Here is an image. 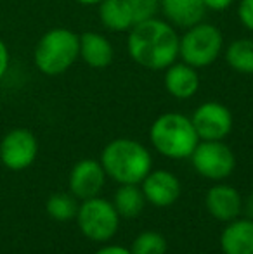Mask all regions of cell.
Returning a JSON list of instances; mask_svg holds the SVG:
<instances>
[{"label":"cell","instance_id":"cell-1","mask_svg":"<svg viewBox=\"0 0 253 254\" xmlns=\"http://www.w3.org/2000/svg\"><path fill=\"white\" fill-rule=\"evenodd\" d=\"M179 38L169 21L151 17L128 30L127 51L139 66L149 71H165L179 59Z\"/></svg>","mask_w":253,"mask_h":254},{"label":"cell","instance_id":"cell-2","mask_svg":"<svg viewBox=\"0 0 253 254\" xmlns=\"http://www.w3.org/2000/svg\"><path fill=\"white\" fill-rule=\"evenodd\" d=\"M99 161L106 175L120 185H139L153 170L151 152L134 138H115L108 142L102 149Z\"/></svg>","mask_w":253,"mask_h":254},{"label":"cell","instance_id":"cell-3","mask_svg":"<svg viewBox=\"0 0 253 254\" xmlns=\"http://www.w3.org/2000/svg\"><path fill=\"white\" fill-rule=\"evenodd\" d=\"M153 147L169 159H187L199 142L191 118L182 113H163L149 128Z\"/></svg>","mask_w":253,"mask_h":254},{"label":"cell","instance_id":"cell-4","mask_svg":"<svg viewBox=\"0 0 253 254\" xmlns=\"http://www.w3.org/2000/svg\"><path fill=\"white\" fill-rule=\"evenodd\" d=\"M80 35L68 28H52L38 38L33 51V63L45 76L64 74L78 59Z\"/></svg>","mask_w":253,"mask_h":254},{"label":"cell","instance_id":"cell-5","mask_svg":"<svg viewBox=\"0 0 253 254\" xmlns=\"http://www.w3.org/2000/svg\"><path fill=\"white\" fill-rule=\"evenodd\" d=\"M224 49L222 31L210 23H198L186 28V33L179 38V57L182 63L196 67H206L220 57Z\"/></svg>","mask_w":253,"mask_h":254},{"label":"cell","instance_id":"cell-6","mask_svg":"<svg viewBox=\"0 0 253 254\" xmlns=\"http://www.w3.org/2000/svg\"><path fill=\"white\" fill-rule=\"evenodd\" d=\"M77 223L80 232L92 242H108L116 235L120 227V214L108 199L99 195L85 199L78 204Z\"/></svg>","mask_w":253,"mask_h":254},{"label":"cell","instance_id":"cell-7","mask_svg":"<svg viewBox=\"0 0 253 254\" xmlns=\"http://www.w3.org/2000/svg\"><path fill=\"white\" fill-rule=\"evenodd\" d=\"M189 159L196 173L212 182L226 180L236 168V156L224 140H199Z\"/></svg>","mask_w":253,"mask_h":254},{"label":"cell","instance_id":"cell-8","mask_svg":"<svg viewBox=\"0 0 253 254\" xmlns=\"http://www.w3.org/2000/svg\"><path fill=\"white\" fill-rule=\"evenodd\" d=\"M38 140L28 128H12L0 140V161L12 171H23L35 163Z\"/></svg>","mask_w":253,"mask_h":254},{"label":"cell","instance_id":"cell-9","mask_svg":"<svg viewBox=\"0 0 253 254\" xmlns=\"http://www.w3.org/2000/svg\"><path fill=\"white\" fill-rule=\"evenodd\" d=\"M192 127L199 140H224L233 130V113L227 106L215 101L203 102L191 116Z\"/></svg>","mask_w":253,"mask_h":254},{"label":"cell","instance_id":"cell-10","mask_svg":"<svg viewBox=\"0 0 253 254\" xmlns=\"http://www.w3.org/2000/svg\"><path fill=\"white\" fill-rule=\"evenodd\" d=\"M106 175L104 168H102L101 161L95 159H82L71 168L70 178H68V185H70V192L80 201L90 199L99 195L106 184Z\"/></svg>","mask_w":253,"mask_h":254},{"label":"cell","instance_id":"cell-11","mask_svg":"<svg viewBox=\"0 0 253 254\" xmlns=\"http://www.w3.org/2000/svg\"><path fill=\"white\" fill-rule=\"evenodd\" d=\"M146 202L156 207H169L180 197V180L169 170H151L141 182Z\"/></svg>","mask_w":253,"mask_h":254},{"label":"cell","instance_id":"cell-12","mask_svg":"<svg viewBox=\"0 0 253 254\" xmlns=\"http://www.w3.org/2000/svg\"><path fill=\"white\" fill-rule=\"evenodd\" d=\"M205 206L210 216L224 221V223H229V221L240 218L241 211H243V197L233 185L217 184L206 192Z\"/></svg>","mask_w":253,"mask_h":254},{"label":"cell","instance_id":"cell-13","mask_svg":"<svg viewBox=\"0 0 253 254\" xmlns=\"http://www.w3.org/2000/svg\"><path fill=\"white\" fill-rule=\"evenodd\" d=\"M165 90L177 101H187L199 90V74L196 67L186 63H173L165 69Z\"/></svg>","mask_w":253,"mask_h":254},{"label":"cell","instance_id":"cell-14","mask_svg":"<svg viewBox=\"0 0 253 254\" xmlns=\"http://www.w3.org/2000/svg\"><path fill=\"white\" fill-rule=\"evenodd\" d=\"M78 56L87 66L94 67V69H104L113 63L115 49L104 35L95 33V31H87V33L80 35Z\"/></svg>","mask_w":253,"mask_h":254},{"label":"cell","instance_id":"cell-15","mask_svg":"<svg viewBox=\"0 0 253 254\" xmlns=\"http://www.w3.org/2000/svg\"><path fill=\"white\" fill-rule=\"evenodd\" d=\"M220 249L224 254H253V220L229 221L220 234Z\"/></svg>","mask_w":253,"mask_h":254},{"label":"cell","instance_id":"cell-16","mask_svg":"<svg viewBox=\"0 0 253 254\" xmlns=\"http://www.w3.org/2000/svg\"><path fill=\"white\" fill-rule=\"evenodd\" d=\"M160 7L172 26L184 30L201 23L206 12L203 0H160Z\"/></svg>","mask_w":253,"mask_h":254},{"label":"cell","instance_id":"cell-17","mask_svg":"<svg viewBox=\"0 0 253 254\" xmlns=\"http://www.w3.org/2000/svg\"><path fill=\"white\" fill-rule=\"evenodd\" d=\"M99 21L109 31H128L135 24L130 0H102L99 3Z\"/></svg>","mask_w":253,"mask_h":254},{"label":"cell","instance_id":"cell-18","mask_svg":"<svg viewBox=\"0 0 253 254\" xmlns=\"http://www.w3.org/2000/svg\"><path fill=\"white\" fill-rule=\"evenodd\" d=\"M113 206H115L116 213L120 218L125 220H134L144 211L146 197L142 194V189L135 184H123L116 189L115 195H113Z\"/></svg>","mask_w":253,"mask_h":254},{"label":"cell","instance_id":"cell-19","mask_svg":"<svg viewBox=\"0 0 253 254\" xmlns=\"http://www.w3.org/2000/svg\"><path fill=\"white\" fill-rule=\"evenodd\" d=\"M226 63L240 74H253V38H238L226 49Z\"/></svg>","mask_w":253,"mask_h":254},{"label":"cell","instance_id":"cell-20","mask_svg":"<svg viewBox=\"0 0 253 254\" xmlns=\"http://www.w3.org/2000/svg\"><path fill=\"white\" fill-rule=\"evenodd\" d=\"M78 199L73 194H66V192H58V194H52L47 199L45 204V209L47 214L56 221H71L77 218L78 211Z\"/></svg>","mask_w":253,"mask_h":254},{"label":"cell","instance_id":"cell-21","mask_svg":"<svg viewBox=\"0 0 253 254\" xmlns=\"http://www.w3.org/2000/svg\"><path fill=\"white\" fill-rule=\"evenodd\" d=\"M167 248V239L160 232L144 230L134 239L130 251L132 254H165Z\"/></svg>","mask_w":253,"mask_h":254},{"label":"cell","instance_id":"cell-22","mask_svg":"<svg viewBox=\"0 0 253 254\" xmlns=\"http://www.w3.org/2000/svg\"><path fill=\"white\" fill-rule=\"evenodd\" d=\"M132 10H134L135 23L156 17L160 7V0H130Z\"/></svg>","mask_w":253,"mask_h":254},{"label":"cell","instance_id":"cell-23","mask_svg":"<svg viewBox=\"0 0 253 254\" xmlns=\"http://www.w3.org/2000/svg\"><path fill=\"white\" fill-rule=\"evenodd\" d=\"M238 17L248 31H253V0H241L238 5Z\"/></svg>","mask_w":253,"mask_h":254},{"label":"cell","instance_id":"cell-24","mask_svg":"<svg viewBox=\"0 0 253 254\" xmlns=\"http://www.w3.org/2000/svg\"><path fill=\"white\" fill-rule=\"evenodd\" d=\"M10 66V52L7 44L3 42V38H0V81L3 80V76L7 74Z\"/></svg>","mask_w":253,"mask_h":254},{"label":"cell","instance_id":"cell-25","mask_svg":"<svg viewBox=\"0 0 253 254\" xmlns=\"http://www.w3.org/2000/svg\"><path fill=\"white\" fill-rule=\"evenodd\" d=\"M234 0H203V3H205L206 10H217V12H220V10H226L227 7L233 5Z\"/></svg>","mask_w":253,"mask_h":254},{"label":"cell","instance_id":"cell-26","mask_svg":"<svg viewBox=\"0 0 253 254\" xmlns=\"http://www.w3.org/2000/svg\"><path fill=\"white\" fill-rule=\"evenodd\" d=\"M95 254H132V251L127 248H123V246L109 244V246H102L101 249H97Z\"/></svg>","mask_w":253,"mask_h":254},{"label":"cell","instance_id":"cell-27","mask_svg":"<svg viewBox=\"0 0 253 254\" xmlns=\"http://www.w3.org/2000/svg\"><path fill=\"white\" fill-rule=\"evenodd\" d=\"M241 213L245 214V218L253 220V192H250L247 199H243V211Z\"/></svg>","mask_w":253,"mask_h":254},{"label":"cell","instance_id":"cell-28","mask_svg":"<svg viewBox=\"0 0 253 254\" xmlns=\"http://www.w3.org/2000/svg\"><path fill=\"white\" fill-rule=\"evenodd\" d=\"M75 2H78L80 5H99L102 0H75Z\"/></svg>","mask_w":253,"mask_h":254}]
</instances>
